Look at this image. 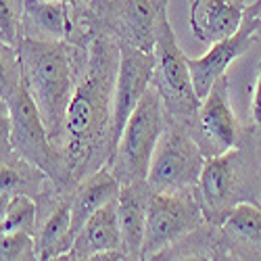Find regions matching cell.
<instances>
[{
  "instance_id": "1",
  "label": "cell",
  "mask_w": 261,
  "mask_h": 261,
  "mask_svg": "<svg viewBox=\"0 0 261 261\" xmlns=\"http://www.w3.org/2000/svg\"><path fill=\"white\" fill-rule=\"evenodd\" d=\"M117 65V40L105 32H96L86 50L59 144L69 178L77 182L100 169L102 161L109 163Z\"/></svg>"
},
{
  "instance_id": "2",
  "label": "cell",
  "mask_w": 261,
  "mask_h": 261,
  "mask_svg": "<svg viewBox=\"0 0 261 261\" xmlns=\"http://www.w3.org/2000/svg\"><path fill=\"white\" fill-rule=\"evenodd\" d=\"M21 82L36 102L50 142L59 148L65 115L75 92L80 71L77 55L65 40L23 36L17 46Z\"/></svg>"
},
{
  "instance_id": "3",
  "label": "cell",
  "mask_w": 261,
  "mask_h": 261,
  "mask_svg": "<svg viewBox=\"0 0 261 261\" xmlns=\"http://www.w3.org/2000/svg\"><path fill=\"white\" fill-rule=\"evenodd\" d=\"M194 194L203 209L205 222L213 226H220L236 205L257 201L259 173L253 136L232 150L207 157Z\"/></svg>"
},
{
  "instance_id": "4",
  "label": "cell",
  "mask_w": 261,
  "mask_h": 261,
  "mask_svg": "<svg viewBox=\"0 0 261 261\" xmlns=\"http://www.w3.org/2000/svg\"><path fill=\"white\" fill-rule=\"evenodd\" d=\"M155 69L153 86L161 96L165 113L182 123H192L197 119L201 98L194 92L192 75L188 67V57L182 53L173 28L167 17V0H161L157 30H155Z\"/></svg>"
},
{
  "instance_id": "5",
  "label": "cell",
  "mask_w": 261,
  "mask_h": 261,
  "mask_svg": "<svg viewBox=\"0 0 261 261\" xmlns=\"http://www.w3.org/2000/svg\"><path fill=\"white\" fill-rule=\"evenodd\" d=\"M165 123L167 121L161 96L155 90V86L150 84V88L134 109V113L129 115L113 157L109 159V167L121 186L146 182L150 159H153Z\"/></svg>"
},
{
  "instance_id": "6",
  "label": "cell",
  "mask_w": 261,
  "mask_h": 261,
  "mask_svg": "<svg viewBox=\"0 0 261 261\" xmlns=\"http://www.w3.org/2000/svg\"><path fill=\"white\" fill-rule=\"evenodd\" d=\"M205 153L186 123L171 119L157 142L146 173V184L153 192L182 194L194 192L205 165Z\"/></svg>"
},
{
  "instance_id": "7",
  "label": "cell",
  "mask_w": 261,
  "mask_h": 261,
  "mask_svg": "<svg viewBox=\"0 0 261 261\" xmlns=\"http://www.w3.org/2000/svg\"><path fill=\"white\" fill-rule=\"evenodd\" d=\"M203 222L205 215L194 192H150L140 261H153L157 255H161V251L178 243L180 238L192 234L194 230H199Z\"/></svg>"
},
{
  "instance_id": "8",
  "label": "cell",
  "mask_w": 261,
  "mask_h": 261,
  "mask_svg": "<svg viewBox=\"0 0 261 261\" xmlns=\"http://www.w3.org/2000/svg\"><path fill=\"white\" fill-rule=\"evenodd\" d=\"M9 105H11V117H13V127H11L13 150L21 159L32 163L36 169H42L50 180L65 182V178H69V171L65 167L63 155L50 142L46 125L42 121V115L38 111L36 102L32 100L28 88L23 86V82L11 94Z\"/></svg>"
},
{
  "instance_id": "9",
  "label": "cell",
  "mask_w": 261,
  "mask_h": 261,
  "mask_svg": "<svg viewBox=\"0 0 261 261\" xmlns=\"http://www.w3.org/2000/svg\"><path fill=\"white\" fill-rule=\"evenodd\" d=\"M119 46V65L115 77V92H113V117H111V142H109V159L113 157L115 146L123 127L134 113V109L146 94L153 84L155 69V55L146 53L125 40H117Z\"/></svg>"
},
{
  "instance_id": "10",
  "label": "cell",
  "mask_w": 261,
  "mask_h": 261,
  "mask_svg": "<svg viewBox=\"0 0 261 261\" xmlns=\"http://www.w3.org/2000/svg\"><path fill=\"white\" fill-rule=\"evenodd\" d=\"M194 123H197V136H192L197 138L205 157L232 150L251 136V129H245L232 111L228 96V75H222L211 86L209 94L201 100Z\"/></svg>"
},
{
  "instance_id": "11",
  "label": "cell",
  "mask_w": 261,
  "mask_h": 261,
  "mask_svg": "<svg viewBox=\"0 0 261 261\" xmlns=\"http://www.w3.org/2000/svg\"><path fill=\"white\" fill-rule=\"evenodd\" d=\"M257 42H261V40H259V34H257L255 19L245 15L243 23H241V28H238L236 34H232L230 38L211 44V48L203 57L188 59L192 86H194L197 96L203 100L209 94L211 86L222 75H226V69L230 67V65L238 57H243L253 44H257Z\"/></svg>"
},
{
  "instance_id": "12",
  "label": "cell",
  "mask_w": 261,
  "mask_h": 261,
  "mask_svg": "<svg viewBox=\"0 0 261 261\" xmlns=\"http://www.w3.org/2000/svg\"><path fill=\"white\" fill-rule=\"evenodd\" d=\"M159 7L161 0H98L94 17H111L115 40L153 53Z\"/></svg>"
},
{
  "instance_id": "13",
  "label": "cell",
  "mask_w": 261,
  "mask_h": 261,
  "mask_svg": "<svg viewBox=\"0 0 261 261\" xmlns=\"http://www.w3.org/2000/svg\"><path fill=\"white\" fill-rule=\"evenodd\" d=\"M247 0H190V32L203 44H215L238 32Z\"/></svg>"
},
{
  "instance_id": "14",
  "label": "cell",
  "mask_w": 261,
  "mask_h": 261,
  "mask_svg": "<svg viewBox=\"0 0 261 261\" xmlns=\"http://www.w3.org/2000/svg\"><path fill=\"white\" fill-rule=\"evenodd\" d=\"M23 19L30 32L40 34L38 40H73L75 25L88 40L96 34L75 17L69 0H23Z\"/></svg>"
},
{
  "instance_id": "15",
  "label": "cell",
  "mask_w": 261,
  "mask_h": 261,
  "mask_svg": "<svg viewBox=\"0 0 261 261\" xmlns=\"http://www.w3.org/2000/svg\"><path fill=\"white\" fill-rule=\"evenodd\" d=\"M150 190L146 182L123 184L117 197V220L123 241V253L129 261H140V249L146 228V205Z\"/></svg>"
},
{
  "instance_id": "16",
  "label": "cell",
  "mask_w": 261,
  "mask_h": 261,
  "mask_svg": "<svg viewBox=\"0 0 261 261\" xmlns=\"http://www.w3.org/2000/svg\"><path fill=\"white\" fill-rule=\"evenodd\" d=\"M98 251H123L117 220V201H111L98 211H94L75 234L71 253L80 261Z\"/></svg>"
},
{
  "instance_id": "17",
  "label": "cell",
  "mask_w": 261,
  "mask_h": 261,
  "mask_svg": "<svg viewBox=\"0 0 261 261\" xmlns=\"http://www.w3.org/2000/svg\"><path fill=\"white\" fill-rule=\"evenodd\" d=\"M119 190H121L119 180L113 176V171L107 167H100V169L92 171L90 176L82 178L77 182L73 201L69 203L73 232L77 234V230L84 226V222L88 220L94 211H98L107 203L117 201Z\"/></svg>"
},
{
  "instance_id": "18",
  "label": "cell",
  "mask_w": 261,
  "mask_h": 261,
  "mask_svg": "<svg viewBox=\"0 0 261 261\" xmlns=\"http://www.w3.org/2000/svg\"><path fill=\"white\" fill-rule=\"evenodd\" d=\"M73 241H75V232L71 222V207L69 203H61L42 226L34 249L42 261H50L59 255L69 253L73 249Z\"/></svg>"
},
{
  "instance_id": "19",
  "label": "cell",
  "mask_w": 261,
  "mask_h": 261,
  "mask_svg": "<svg viewBox=\"0 0 261 261\" xmlns=\"http://www.w3.org/2000/svg\"><path fill=\"white\" fill-rule=\"evenodd\" d=\"M220 230L238 245L261 249V205L257 201L236 205L220 224Z\"/></svg>"
},
{
  "instance_id": "20",
  "label": "cell",
  "mask_w": 261,
  "mask_h": 261,
  "mask_svg": "<svg viewBox=\"0 0 261 261\" xmlns=\"http://www.w3.org/2000/svg\"><path fill=\"white\" fill-rule=\"evenodd\" d=\"M34 224H36V203L25 194H15V197H11L5 220L0 224V236L32 234Z\"/></svg>"
},
{
  "instance_id": "21",
  "label": "cell",
  "mask_w": 261,
  "mask_h": 261,
  "mask_svg": "<svg viewBox=\"0 0 261 261\" xmlns=\"http://www.w3.org/2000/svg\"><path fill=\"white\" fill-rule=\"evenodd\" d=\"M23 17V0H0V42L13 46L19 38V23Z\"/></svg>"
},
{
  "instance_id": "22",
  "label": "cell",
  "mask_w": 261,
  "mask_h": 261,
  "mask_svg": "<svg viewBox=\"0 0 261 261\" xmlns=\"http://www.w3.org/2000/svg\"><path fill=\"white\" fill-rule=\"evenodd\" d=\"M21 84V67H19V59L15 63L9 61L7 55L0 53V96L11 98V94L17 90V86Z\"/></svg>"
},
{
  "instance_id": "23",
  "label": "cell",
  "mask_w": 261,
  "mask_h": 261,
  "mask_svg": "<svg viewBox=\"0 0 261 261\" xmlns=\"http://www.w3.org/2000/svg\"><path fill=\"white\" fill-rule=\"evenodd\" d=\"M11 127H13V117H11V105L7 98L0 96V159L9 155L11 146Z\"/></svg>"
},
{
  "instance_id": "24",
  "label": "cell",
  "mask_w": 261,
  "mask_h": 261,
  "mask_svg": "<svg viewBox=\"0 0 261 261\" xmlns=\"http://www.w3.org/2000/svg\"><path fill=\"white\" fill-rule=\"evenodd\" d=\"M30 247V234H7L0 236V255L3 257H17Z\"/></svg>"
},
{
  "instance_id": "25",
  "label": "cell",
  "mask_w": 261,
  "mask_h": 261,
  "mask_svg": "<svg viewBox=\"0 0 261 261\" xmlns=\"http://www.w3.org/2000/svg\"><path fill=\"white\" fill-rule=\"evenodd\" d=\"M251 121H253L251 132H255V134L261 136V61H259V65H257V75H255V86H253Z\"/></svg>"
},
{
  "instance_id": "26",
  "label": "cell",
  "mask_w": 261,
  "mask_h": 261,
  "mask_svg": "<svg viewBox=\"0 0 261 261\" xmlns=\"http://www.w3.org/2000/svg\"><path fill=\"white\" fill-rule=\"evenodd\" d=\"M19 186H21V176L17 173V169L11 165H5V163L0 165V192L11 197Z\"/></svg>"
},
{
  "instance_id": "27",
  "label": "cell",
  "mask_w": 261,
  "mask_h": 261,
  "mask_svg": "<svg viewBox=\"0 0 261 261\" xmlns=\"http://www.w3.org/2000/svg\"><path fill=\"white\" fill-rule=\"evenodd\" d=\"M82 261H129V259L125 257L123 251H98V253L84 257Z\"/></svg>"
},
{
  "instance_id": "28",
  "label": "cell",
  "mask_w": 261,
  "mask_h": 261,
  "mask_svg": "<svg viewBox=\"0 0 261 261\" xmlns=\"http://www.w3.org/2000/svg\"><path fill=\"white\" fill-rule=\"evenodd\" d=\"M247 17L255 19V23H257V34H259V40H261V0H255V3H251L245 11Z\"/></svg>"
},
{
  "instance_id": "29",
  "label": "cell",
  "mask_w": 261,
  "mask_h": 261,
  "mask_svg": "<svg viewBox=\"0 0 261 261\" xmlns=\"http://www.w3.org/2000/svg\"><path fill=\"white\" fill-rule=\"evenodd\" d=\"M9 201H11L9 194H3V192H0V224H3V220H5V213H7Z\"/></svg>"
},
{
  "instance_id": "30",
  "label": "cell",
  "mask_w": 261,
  "mask_h": 261,
  "mask_svg": "<svg viewBox=\"0 0 261 261\" xmlns=\"http://www.w3.org/2000/svg\"><path fill=\"white\" fill-rule=\"evenodd\" d=\"M178 261H211V259L205 257V255H188V257H182Z\"/></svg>"
},
{
  "instance_id": "31",
  "label": "cell",
  "mask_w": 261,
  "mask_h": 261,
  "mask_svg": "<svg viewBox=\"0 0 261 261\" xmlns=\"http://www.w3.org/2000/svg\"><path fill=\"white\" fill-rule=\"evenodd\" d=\"M69 3H71V0H69Z\"/></svg>"
}]
</instances>
